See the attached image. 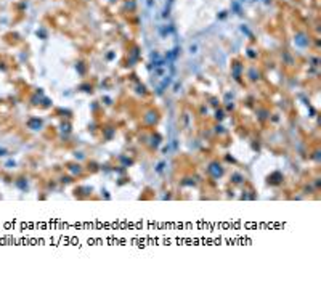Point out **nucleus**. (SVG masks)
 Instances as JSON below:
<instances>
[{
  "label": "nucleus",
  "instance_id": "nucleus-1",
  "mask_svg": "<svg viewBox=\"0 0 321 281\" xmlns=\"http://www.w3.org/2000/svg\"><path fill=\"white\" fill-rule=\"evenodd\" d=\"M40 125H42V122H40L39 119H32V121H29V127H31V129H34V130L40 129Z\"/></svg>",
  "mask_w": 321,
  "mask_h": 281
}]
</instances>
